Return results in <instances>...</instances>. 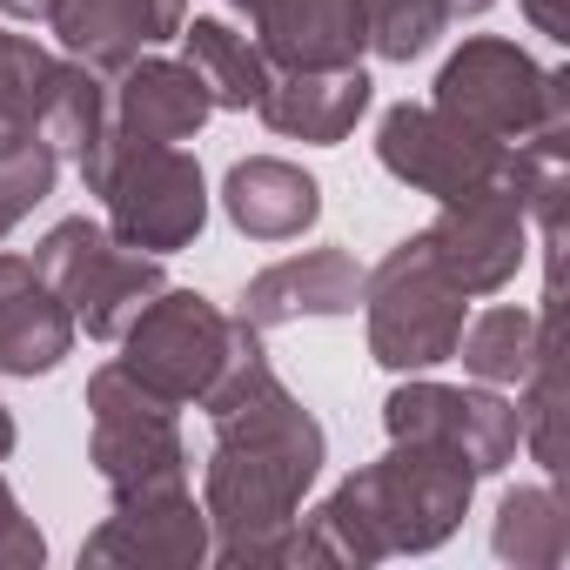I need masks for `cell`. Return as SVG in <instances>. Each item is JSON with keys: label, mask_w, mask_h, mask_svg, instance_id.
Segmentation results:
<instances>
[{"label": "cell", "mask_w": 570, "mask_h": 570, "mask_svg": "<svg viewBox=\"0 0 570 570\" xmlns=\"http://www.w3.org/2000/svg\"><path fill=\"white\" fill-rule=\"evenodd\" d=\"M503 155H510V141H490L483 128L443 115L436 101H396L376 121V161L403 188L436 195V202H456V195L503 181Z\"/></svg>", "instance_id": "obj_9"}, {"label": "cell", "mask_w": 570, "mask_h": 570, "mask_svg": "<svg viewBox=\"0 0 570 570\" xmlns=\"http://www.w3.org/2000/svg\"><path fill=\"white\" fill-rule=\"evenodd\" d=\"M490 8H497V0H443L450 21H476V14H490Z\"/></svg>", "instance_id": "obj_31"}, {"label": "cell", "mask_w": 570, "mask_h": 570, "mask_svg": "<svg viewBox=\"0 0 570 570\" xmlns=\"http://www.w3.org/2000/svg\"><path fill=\"white\" fill-rule=\"evenodd\" d=\"M363 323H370V356L396 376H416L456 356L470 296L436 268L423 235H410L376 268H363Z\"/></svg>", "instance_id": "obj_5"}, {"label": "cell", "mask_w": 570, "mask_h": 570, "mask_svg": "<svg viewBox=\"0 0 570 570\" xmlns=\"http://www.w3.org/2000/svg\"><path fill=\"white\" fill-rule=\"evenodd\" d=\"M262 61L275 75H303V68H356L370 48L363 0H275L268 14L248 21Z\"/></svg>", "instance_id": "obj_15"}, {"label": "cell", "mask_w": 570, "mask_h": 570, "mask_svg": "<svg viewBox=\"0 0 570 570\" xmlns=\"http://www.w3.org/2000/svg\"><path fill=\"white\" fill-rule=\"evenodd\" d=\"M61 155L48 141H0V235L55 195Z\"/></svg>", "instance_id": "obj_26"}, {"label": "cell", "mask_w": 570, "mask_h": 570, "mask_svg": "<svg viewBox=\"0 0 570 570\" xmlns=\"http://www.w3.org/2000/svg\"><path fill=\"white\" fill-rule=\"evenodd\" d=\"M41 563H48V537H41V523L21 510L14 483L0 476V570H41Z\"/></svg>", "instance_id": "obj_28"}, {"label": "cell", "mask_w": 570, "mask_h": 570, "mask_svg": "<svg viewBox=\"0 0 570 570\" xmlns=\"http://www.w3.org/2000/svg\"><path fill=\"white\" fill-rule=\"evenodd\" d=\"M55 75H61V55L0 28V141H41V108Z\"/></svg>", "instance_id": "obj_23"}, {"label": "cell", "mask_w": 570, "mask_h": 570, "mask_svg": "<svg viewBox=\"0 0 570 570\" xmlns=\"http://www.w3.org/2000/svg\"><path fill=\"white\" fill-rule=\"evenodd\" d=\"M228 8H235L242 21H255V14H268V8H275V0H228Z\"/></svg>", "instance_id": "obj_32"}, {"label": "cell", "mask_w": 570, "mask_h": 570, "mask_svg": "<svg viewBox=\"0 0 570 570\" xmlns=\"http://www.w3.org/2000/svg\"><path fill=\"white\" fill-rule=\"evenodd\" d=\"M55 8H61V0H0L8 21H55Z\"/></svg>", "instance_id": "obj_30"}, {"label": "cell", "mask_w": 570, "mask_h": 570, "mask_svg": "<svg viewBox=\"0 0 570 570\" xmlns=\"http://www.w3.org/2000/svg\"><path fill=\"white\" fill-rule=\"evenodd\" d=\"M181 61L202 75V88H208V101L215 108H262V95H268V81H275V68L262 61V48L242 35V28H228V21H215V14H195V21H181Z\"/></svg>", "instance_id": "obj_21"}, {"label": "cell", "mask_w": 570, "mask_h": 570, "mask_svg": "<svg viewBox=\"0 0 570 570\" xmlns=\"http://www.w3.org/2000/svg\"><path fill=\"white\" fill-rule=\"evenodd\" d=\"M550 336H557V296H543V309H483V316H470L463 336H456V356L476 383H490V390L510 383L517 390L537 370V356L550 350Z\"/></svg>", "instance_id": "obj_20"}, {"label": "cell", "mask_w": 570, "mask_h": 570, "mask_svg": "<svg viewBox=\"0 0 570 570\" xmlns=\"http://www.w3.org/2000/svg\"><path fill=\"white\" fill-rule=\"evenodd\" d=\"M101 128H108V75H95V68H81V61L61 55V75L48 88V108H41V141L61 161L68 155L81 161L101 141Z\"/></svg>", "instance_id": "obj_24"}, {"label": "cell", "mask_w": 570, "mask_h": 570, "mask_svg": "<svg viewBox=\"0 0 570 570\" xmlns=\"http://www.w3.org/2000/svg\"><path fill=\"white\" fill-rule=\"evenodd\" d=\"M523 14H530V28H537V35H550V41H570V21H563V8H557V0H523Z\"/></svg>", "instance_id": "obj_29"}, {"label": "cell", "mask_w": 570, "mask_h": 570, "mask_svg": "<svg viewBox=\"0 0 570 570\" xmlns=\"http://www.w3.org/2000/svg\"><path fill=\"white\" fill-rule=\"evenodd\" d=\"M75 350V316L35 255H0V376H48Z\"/></svg>", "instance_id": "obj_17"}, {"label": "cell", "mask_w": 570, "mask_h": 570, "mask_svg": "<svg viewBox=\"0 0 570 570\" xmlns=\"http://www.w3.org/2000/svg\"><path fill=\"white\" fill-rule=\"evenodd\" d=\"M88 463L108 497H168L188 490V443L175 403L141 390L121 363L88 376Z\"/></svg>", "instance_id": "obj_8"}, {"label": "cell", "mask_w": 570, "mask_h": 570, "mask_svg": "<svg viewBox=\"0 0 570 570\" xmlns=\"http://www.w3.org/2000/svg\"><path fill=\"white\" fill-rule=\"evenodd\" d=\"M208 115H215V101H208V88L188 61L135 55L108 81V121L135 141H195L208 128Z\"/></svg>", "instance_id": "obj_16"}, {"label": "cell", "mask_w": 570, "mask_h": 570, "mask_svg": "<svg viewBox=\"0 0 570 570\" xmlns=\"http://www.w3.org/2000/svg\"><path fill=\"white\" fill-rule=\"evenodd\" d=\"M416 235H423V248L436 255V268L456 282L463 296H497V289H510L517 268H523V255H530V215H523V202H517L503 181L443 202L436 222L416 228Z\"/></svg>", "instance_id": "obj_11"}, {"label": "cell", "mask_w": 570, "mask_h": 570, "mask_svg": "<svg viewBox=\"0 0 570 570\" xmlns=\"http://www.w3.org/2000/svg\"><path fill=\"white\" fill-rule=\"evenodd\" d=\"M35 268L48 275V289L68 303L75 330H88L95 343H121V330L168 289L161 255L128 248L108 222L95 215H68L35 242Z\"/></svg>", "instance_id": "obj_6"}, {"label": "cell", "mask_w": 570, "mask_h": 570, "mask_svg": "<svg viewBox=\"0 0 570 570\" xmlns=\"http://www.w3.org/2000/svg\"><path fill=\"white\" fill-rule=\"evenodd\" d=\"M476 470L443 450V443H416V436H390V450L363 470H350L309 517L289 523L275 563H343V570H370L383 557H423L436 543L456 537V523L470 517L476 497Z\"/></svg>", "instance_id": "obj_2"}, {"label": "cell", "mask_w": 570, "mask_h": 570, "mask_svg": "<svg viewBox=\"0 0 570 570\" xmlns=\"http://www.w3.org/2000/svg\"><path fill=\"white\" fill-rule=\"evenodd\" d=\"M222 208L248 242H296L323 215V181L282 155H248L222 175Z\"/></svg>", "instance_id": "obj_19"}, {"label": "cell", "mask_w": 570, "mask_h": 570, "mask_svg": "<svg viewBox=\"0 0 570 570\" xmlns=\"http://www.w3.org/2000/svg\"><path fill=\"white\" fill-rule=\"evenodd\" d=\"M430 101H436L443 115L483 128L490 141H530V135H543V128H570V75L537 68V61H530L517 41H503V35H470V41L443 61Z\"/></svg>", "instance_id": "obj_7"}, {"label": "cell", "mask_w": 570, "mask_h": 570, "mask_svg": "<svg viewBox=\"0 0 570 570\" xmlns=\"http://www.w3.org/2000/svg\"><path fill=\"white\" fill-rule=\"evenodd\" d=\"M376 101V81L356 68H303V75H275L268 95H262V121L282 135V141H309V148H336L356 135V121L370 115Z\"/></svg>", "instance_id": "obj_18"}, {"label": "cell", "mask_w": 570, "mask_h": 570, "mask_svg": "<svg viewBox=\"0 0 570 570\" xmlns=\"http://www.w3.org/2000/svg\"><path fill=\"white\" fill-rule=\"evenodd\" d=\"M181 21H188V0H61L48 28L68 61L95 75H121L135 55L175 41Z\"/></svg>", "instance_id": "obj_14"}, {"label": "cell", "mask_w": 570, "mask_h": 570, "mask_svg": "<svg viewBox=\"0 0 570 570\" xmlns=\"http://www.w3.org/2000/svg\"><path fill=\"white\" fill-rule=\"evenodd\" d=\"M88 195H101L108 228L141 255H181L208 228V181L181 141H135L115 121L81 155Z\"/></svg>", "instance_id": "obj_3"}, {"label": "cell", "mask_w": 570, "mask_h": 570, "mask_svg": "<svg viewBox=\"0 0 570 570\" xmlns=\"http://www.w3.org/2000/svg\"><path fill=\"white\" fill-rule=\"evenodd\" d=\"M490 550L517 570H557L570 557V517L557 503L550 483H523L497 503V523H490Z\"/></svg>", "instance_id": "obj_22"}, {"label": "cell", "mask_w": 570, "mask_h": 570, "mask_svg": "<svg viewBox=\"0 0 570 570\" xmlns=\"http://www.w3.org/2000/svg\"><path fill=\"white\" fill-rule=\"evenodd\" d=\"M383 430H390V436H416V443H443V450H456L476 476L510 470L517 450H523V430H517V403H510V396H497L490 383H483V390L430 383L423 370L390 390Z\"/></svg>", "instance_id": "obj_10"}, {"label": "cell", "mask_w": 570, "mask_h": 570, "mask_svg": "<svg viewBox=\"0 0 570 570\" xmlns=\"http://www.w3.org/2000/svg\"><path fill=\"white\" fill-rule=\"evenodd\" d=\"M202 410L215 423L208 470H202V510L215 530L208 557L228 570L275 563L289 523L303 517V497L330 463V436L303 410V396L275 376L268 356L242 363Z\"/></svg>", "instance_id": "obj_1"}, {"label": "cell", "mask_w": 570, "mask_h": 570, "mask_svg": "<svg viewBox=\"0 0 570 570\" xmlns=\"http://www.w3.org/2000/svg\"><path fill=\"white\" fill-rule=\"evenodd\" d=\"M517 430H523V450L557 476V343L537 356V370L517 383Z\"/></svg>", "instance_id": "obj_27"}, {"label": "cell", "mask_w": 570, "mask_h": 570, "mask_svg": "<svg viewBox=\"0 0 570 570\" xmlns=\"http://www.w3.org/2000/svg\"><path fill=\"white\" fill-rule=\"evenodd\" d=\"M356 309H363V262L350 248H303L289 262L248 275V289L235 303V316L262 336L282 323H303V316H356Z\"/></svg>", "instance_id": "obj_13"}, {"label": "cell", "mask_w": 570, "mask_h": 570, "mask_svg": "<svg viewBox=\"0 0 570 570\" xmlns=\"http://www.w3.org/2000/svg\"><path fill=\"white\" fill-rule=\"evenodd\" d=\"M268 356L262 330H248L242 316H222L208 296L195 289H161L128 330H121V370L155 390L175 410H202L242 363Z\"/></svg>", "instance_id": "obj_4"}, {"label": "cell", "mask_w": 570, "mask_h": 570, "mask_svg": "<svg viewBox=\"0 0 570 570\" xmlns=\"http://www.w3.org/2000/svg\"><path fill=\"white\" fill-rule=\"evenodd\" d=\"M215 530L208 510L195 503V490H168V497H115V510L101 517V530L81 543V563H121V570H195L208 563Z\"/></svg>", "instance_id": "obj_12"}, {"label": "cell", "mask_w": 570, "mask_h": 570, "mask_svg": "<svg viewBox=\"0 0 570 570\" xmlns=\"http://www.w3.org/2000/svg\"><path fill=\"white\" fill-rule=\"evenodd\" d=\"M363 21H370V55L410 68L436 48V35L450 28L443 0H363Z\"/></svg>", "instance_id": "obj_25"}]
</instances>
